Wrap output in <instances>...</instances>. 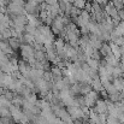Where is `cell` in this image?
<instances>
[{
    "label": "cell",
    "instance_id": "cell-1",
    "mask_svg": "<svg viewBox=\"0 0 124 124\" xmlns=\"http://www.w3.org/2000/svg\"><path fill=\"white\" fill-rule=\"evenodd\" d=\"M21 55L25 62H29L31 59H35V48L30 46L29 43L27 45H21Z\"/></svg>",
    "mask_w": 124,
    "mask_h": 124
},
{
    "label": "cell",
    "instance_id": "cell-21",
    "mask_svg": "<svg viewBox=\"0 0 124 124\" xmlns=\"http://www.w3.org/2000/svg\"><path fill=\"white\" fill-rule=\"evenodd\" d=\"M106 122H107V124H122L121 122H119V119H118V118L112 117V116H107Z\"/></svg>",
    "mask_w": 124,
    "mask_h": 124
},
{
    "label": "cell",
    "instance_id": "cell-11",
    "mask_svg": "<svg viewBox=\"0 0 124 124\" xmlns=\"http://www.w3.org/2000/svg\"><path fill=\"white\" fill-rule=\"evenodd\" d=\"M105 62H106L107 64L112 65V66H118V65H119V59L116 58L113 54H108V55H106V57H105Z\"/></svg>",
    "mask_w": 124,
    "mask_h": 124
},
{
    "label": "cell",
    "instance_id": "cell-2",
    "mask_svg": "<svg viewBox=\"0 0 124 124\" xmlns=\"http://www.w3.org/2000/svg\"><path fill=\"white\" fill-rule=\"evenodd\" d=\"M51 29L54 34H62L65 29V24L63 22V16H57L51 24Z\"/></svg>",
    "mask_w": 124,
    "mask_h": 124
},
{
    "label": "cell",
    "instance_id": "cell-23",
    "mask_svg": "<svg viewBox=\"0 0 124 124\" xmlns=\"http://www.w3.org/2000/svg\"><path fill=\"white\" fill-rule=\"evenodd\" d=\"M5 77H6V74L0 71V88H4V84H5Z\"/></svg>",
    "mask_w": 124,
    "mask_h": 124
},
{
    "label": "cell",
    "instance_id": "cell-22",
    "mask_svg": "<svg viewBox=\"0 0 124 124\" xmlns=\"http://www.w3.org/2000/svg\"><path fill=\"white\" fill-rule=\"evenodd\" d=\"M7 10V1L6 0H0V11L5 12Z\"/></svg>",
    "mask_w": 124,
    "mask_h": 124
},
{
    "label": "cell",
    "instance_id": "cell-18",
    "mask_svg": "<svg viewBox=\"0 0 124 124\" xmlns=\"http://www.w3.org/2000/svg\"><path fill=\"white\" fill-rule=\"evenodd\" d=\"M0 117H11V112L8 107H0Z\"/></svg>",
    "mask_w": 124,
    "mask_h": 124
},
{
    "label": "cell",
    "instance_id": "cell-13",
    "mask_svg": "<svg viewBox=\"0 0 124 124\" xmlns=\"http://www.w3.org/2000/svg\"><path fill=\"white\" fill-rule=\"evenodd\" d=\"M113 85L118 92H122L124 89V77H116L113 80Z\"/></svg>",
    "mask_w": 124,
    "mask_h": 124
},
{
    "label": "cell",
    "instance_id": "cell-3",
    "mask_svg": "<svg viewBox=\"0 0 124 124\" xmlns=\"http://www.w3.org/2000/svg\"><path fill=\"white\" fill-rule=\"evenodd\" d=\"M98 100H99V95H98V92H95V90H90L89 93H87L84 95V105L89 108L95 106Z\"/></svg>",
    "mask_w": 124,
    "mask_h": 124
},
{
    "label": "cell",
    "instance_id": "cell-16",
    "mask_svg": "<svg viewBox=\"0 0 124 124\" xmlns=\"http://www.w3.org/2000/svg\"><path fill=\"white\" fill-rule=\"evenodd\" d=\"M27 17H28V23L29 24H31V25H34L36 28L40 27V21L38 19V17L35 15H27Z\"/></svg>",
    "mask_w": 124,
    "mask_h": 124
},
{
    "label": "cell",
    "instance_id": "cell-9",
    "mask_svg": "<svg viewBox=\"0 0 124 124\" xmlns=\"http://www.w3.org/2000/svg\"><path fill=\"white\" fill-rule=\"evenodd\" d=\"M110 46H111L112 54H113L116 58L121 59V58H122V48H121V46L117 45V43H115V42H110Z\"/></svg>",
    "mask_w": 124,
    "mask_h": 124
},
{
    "label": "cell",
    "instance_id": "cell-26",
    "mask_svg": "<svg viewBox=\"0 0 124 124\" xmlns=\"http://www.w3.org/2000/svg\"><path fill=\"white\" fill-rule=\"evenodd\" d=\"M123 6H124V0H123Z\"/></svg>",
    "mask_w": 124,
    "mask_h": 124
},
{
    "label": "cell",
    "instance_id": "cell-14",
    "mask_svg": "<svg viewBox=\"0 0 124 124\" xmlns=\"http://www.w3.org/2000/svg\"><path fill=\"white\" fill-rule=\"evenodd\" d=\"M99 51H100V54H102L104 57H106V55H108V54H112L110 43H102V46H101V48H100Z\"/></svg>",
    "mask_w": 124,
    "mask_h": 124
},
{
    "label": "cell",
    "instance_id": "cell-25",
    "mask_svg": "<svg viewBox=\"0 0 124 124\" xmlns=\"http://www.w3.org/2000/svg\"><path fill=\"white\" fill-rule=\"evenodd\" d=\"M94 2H96V4H99V5H101V4H107V0H93Z\"/></svg>",
    "mask_w": 124,
    "mask_h": 124
},
{
    "label": "cell",
    "instance_id": "cell-4",
    "mask_svg": "<svg viewBox=\"0 0 124 124\" xmlns=\"http://www.w3.org/2000/svg\"><path fill=\"white\" fill-rule=\"evenodd\" d=\"M55 116L58 117V118H60L62 121H64L66 124H74V118L71 117V115L68 112V110H64V108H62V107H58L57 110H55Z\"/></svg>",
    "mask_w": 124,
    "mask_h": 124
},
{
    "label": "cell",
    "instance_id": "cell-5",
    "mask_svg": "<svg viewBox=\"0 0 124 124\" xmlns=\"http://www.w3.org/2000/svg\"><path fill=\"white\" fill-rule=\"evenodd\" d=\"M105 13H106V16H110L112 19L119 17L118 16V10L116 8V6L113 5V2H107L105 5Z\"/></svg>",
    "mask_w": 124,
    "mask_h": 124
},
{
    "label": "cell",
    "instance_id": "cell-8",
    "mask_svg": "<svg viewBox=\"0 0 124 124\" xmlns=\"http://www.w3.org/2000/svg\"><path fill=\"white\" fill-rule=\"evenodd\" d=\"M0 49H1L4 53H6L7 55L13 54V49H12V47L10 46L8 41H6V40H0Z\"/></svg>",
    "mask_w": 124,
    "mask_h": 124
},
{
    "label": "cell",
    "instance_id": "cell-7",
    "mask_svg": "<svg viewBox=\"0 0 124 124\" xmlns=\"http://www.w3.org/2000/svg\"><path fill=\"white\" fill-rule=\"evenodd\" d=\"M30 69H31V68L28 65V62H25V60H21V62H18V71H19L24 77L28 76Z\"/></svg>",
    "mask_w": 124,
    "mask_h": 124
},
{
    "label": "cell",
    "instance_id": "cell-6",
    "mask_svg": "<svg viewBox=\"0 0 124 124\" xmlns=\"http://www.w3.org/2000/svg\"><path fill=\"white\" fill-rule=\"evenodd\" d=\"M95 111H96L99 115H101V113L107 115V113H108V112H107V101H105V100H102V99H99V100L96 101V104H95Z\"/></svg>",
    "mask_w": 124,
    "mask_h": 124
},
{
    "label": "cell",
    "instance_id": "cell-10",
    "mask_svg": "<svg viewBox=\"0 0 124 124\" xmlns=\"http://www.w3.org/2000/svg\"><path fill=\"white\" fill-rule=\"evenodd\" d=\"M92 87L94 88L95 92H104V85H102V82L100 80V77H96L93 80V83H92Z\"/></svg>",
    "mask_w": 124,
    "mask_h": 124
},
{
    "label": "cell",
    "instance_id": "cell-12",
    "mask_svg": "<svg viewBox=\"0 0 124 124\" xmlns=\"http://www.w3.org/2000/svg\"><path fill=\"white\" fill-rule=\"evenodd\" d=\"M87 64H88L92 69H94V70H99V68L101 66V65H100V60L94 59V58H90V57L87 58Z\"/></svg>",
    "mask_w": 124,
    "mask_h": 124
},
{
    "label": "cell",
    "instance_id": "cell-24",
    "mask_svg": "<svg viewBox=\"0 0 124 124\" xmlns=\"http://www.w3.org/2000/svg\"><path fill=\"white\" fill-rule=\"evenodd\" d=\"M118 16H119V18H121L122 21H124V8L118 11Z\"/></svg>",
    "mask_w": 124,
    "mask_h": 124
},
{
    "label": "cell",
    "instance_id": "cell-27",
    "mask_svg": "<svg viewBox=\"0 0 124 124\" xmlns=\"http://www.w3.org/2000/svg\"><path fill=\"white\" fill-rule=\"evenodd\" d=\"M0 107H1V104H0Z\"/></svg>",
    "mask_w": 124,
    "mask_h": 124
},
{
    "label": "cell",
    "instance_id": "cell-19",
    "mask_svg": "<svg viewBox=\"0 0 124 124\" xmlns=\"http://www.w3.org/2000/svg\"><path fill=\"white\" fill-rule=\"evenodd\" d=\"M90 92V84L88 83H81V90H80V94H87Z\"/></svg>",
    "mask_w": 124,
    "mask_h": 124
},
{
    "label": "cell",
    "instance_id": "cell-20",
    "mask_svg": "<svg viewBox=\"0 0 124 124\" xmlns=\"http://www.w3.org/2000/svg\"><path fill=\"white\" fill-rule=\"evenodd\" d=\"M85 4H87L85 0H75V1H74V6L77 7V8H80V10H84Z\"/></svg>",
    "mask_w": 124,
    "mask_h": 124
},
{
    "label": "cell",
    "instance_id": "cell-17",
    "mask_svg": "<svg viewBox=\"0 0 124 124\" xmlns=\"http://www.w3.org/2000/svg\"><path fill=\"white\" fill-rule=\"evenodd\" d=\"M23 41L25 42V43H29V45L35 43L34 35H33V34H29V33H24V35H23Z\"/></svg>",
    "mask_w": 124,
    "mask_h": 124
},
{
    "label": "cell",
    "instance_id": "cell-15",
    "mask_svg": "<svg viewBox=\"0 0 124 124\" xmlns=\"http://www.w3.org/2000/svg\"><path fill=\"white\" fill-rule=\"evenodd\" d=\"M8 43H10V46L12 47V49H18V48H21V39L19 38H11V39H8Z\"/></svg>",
    "mask_w": 124,
    "mask_h": 124
}]
</instances>
